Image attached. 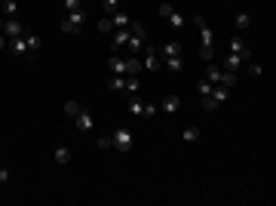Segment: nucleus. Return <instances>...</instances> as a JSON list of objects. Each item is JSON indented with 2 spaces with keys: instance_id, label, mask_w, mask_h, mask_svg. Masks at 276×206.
<instances>
[{
  "instance_id": "nucleus-1",
  "label": "nucleus",
  "mask_w": 276,
  "mask_h": 206,
  "mask_svg": "<svg viewBox=\"0 0 276 206\" xmlns=\"http://www.w3.org/2000/svg\"><path fill=\"white\" fill-rule=\"evenodd\" d=\"M193 25H197V31H200V59L203 62H212V56H215V34L209 28V22H206L203 16H197Z\"/></svg>"
},
{
  "instance_id": "nucleus-2",
  "label": "nucleus",
  "mask_w": 276,
  "mask_h": 206,
  "mask_svg": "<svg viewBox=\"0 0 276 206\" xmlns=\"http://www.w3.org/2000/svg\"><path fill=\"white\" fill-rule=\"evenodd\" d=\"M6 49L12 52V56H34V52L40 49V37L31 34V31H25V34H19V37H12Z\"/></svg>"
},
{
  "instance_id": "nucleus-3",
  "label": "nucleus",
  "mask_w": 276,
  "mask_h": 206,
  "mask_svg": "<svg viewBox=\"0 0 276 206\" xmlns=\"http://www.w3.org/2000/svg\"><path fill=\"white\" fill-rule=\"evenodd\" d=\"M83 25H86V12H83V9H74V12H65V16H62L59 28H62L65 34H80Z\"/></svg>"
},
{
  "instance_id": "nucleus-4",
  "label": "nucleus",
  "mask_w": 276,
  "mask_h": 206,
  "mask_svg": "<svg viewBox=\"0 0 276 206\" xmlns=\"http://www.w3.org/2000/svg\"><path fill=\"white\" fill-rule=\"evenodd\" d=\"M126 111H129L132 117H154V114L160 111V105L141 102V99H126Z\"/></svg>"
},
{
  "instance_id": "nucleus-5",
  "label": "nucleus",
  "mask_w": 276,
  "mask_h": 206,
  "mask_svg": "<svg viewBox=\"0 0 276 206\" xmlns=\"http://www.w3.org/2000/svg\"><path fill=\"white\" fill-rule=\"evenodd\" d=\"M107 86L117 89V92H129V95H135L141 83H138V77H120V74H114V77L107 80Z\"/></svg>"
},
{
  "instance_id": "nucleus-6",
  "label": "nucleus",
  "mask_w": 276,
  "mask_h": 206,
  "mask_svg": "<svg viewBox=\"0 0 276 206\" xmlns=\"http://www.w3.org/2000/svg\"><path fill=\"white\" fill-rule=\"evenodd\" d=\"M227 99H230V89H227V86H221V83H215L212 92H209V99H203V108H206V111H215V108H218V105H224Z\"/></svg>"
},
{
  "instance_id": "nucleus-7",
  "label": "nucleus",
  "mask_w": 276,
  "mask_h": 206,
  "mask_svg": "<svg viewBox=\"0 0 276 206\" xmlns=\"http://www.w3.org/2000/svg\"><path fill=\"white\" fill-rule=\"evenodd\" d=\"M141 68L147 74H154V71H160L163 68V59H160V49H154L150 43H144V56H141Z\"/></svg>"
},
{
  "instance_id": "nucleus-8",
  "label": "nucleus",
  "mask_w": 276,
  "mask_h": 206,
  "mask_svg": "<svg viewBox=\"0 0 276 206\" xmlns=\"http://www.w3.org/2000/svg\"><path fill=\"white\" fill-rule=\"evenodd\" d=\"M160 16H163L166 22H169L172 28H184V25H187V19H184V16H181V12H178V9H172L169 3H160Z\"/></svg>"
},
{
  "instance_id": "nucleus-9",
  "label": "nucleus",
  "mask_w": 276,
  "mask_h": 206,
  "mask_svg": "<svg viewBox=\"0 0 276 206\" xmlns=\"http://www.w3.org/2000/svg\"><path fill=\"white\" fill-rule=\"evenodd\" d=\"M110 139H114V148H117V151H129L132 142H135V135H132L129 126H123V129H117L114 135H110Z\"/></svg>"
},
{
  "instance_id": "nucleus-10",
  "label": "nucleus",
  "mask_w": 276,
  "mask_h": 206,
  "mask_svg": "<svg viewBox=\"0 0 276 206\" xmlns=\"http://www.w3.org/2000/svg\"><path fill=\"white\" fill-rule=\"evenodd\" d=\"M74 126H77L80 132H89V129L95 126V120H92V114L86 111V108H80V114H74Z\"/></svg>"
},
{
  "instance_id": "nucleus-11",
  "label": "nucleus",
  "mask_w": 276,
  "mask_h": 206,
  "mask_svg": "<svg viewBox=\"0 0 276 206\" xmlns=\"http://www.w3.org/2000/svg\"><path fill=\"white\" fill-rule=\"evenodd\" d=\"M3 34H6V37L12 40V37H19V34H25V25H22V22H19L16 16H9V19L3 22Z\"/></svg>"
},
{
  "instance_id": "nucleus-12",
  "label": "nucleus",
  "mask_w": 276,
  "mask_h": 206,
  "mask_svg": "<svg viewBox=\"0 0 276 206\" xmlns=\"http://www.w3.org/2000/svg\"><path fill=\"white\" fill-rule=\"evenodd\" d=\"M230 52H233V56H240L242 62H248V56H252V52L245 49V43H242V37H240V34H233V37H230Z\"/></svg>"
},
{
  "instance_id": "nucleus-13",
  "label": "nucleus",
  "mask_w": 276,
  "mask_h": 206,
  "mask_svg": "<svg viewBox=\"0 0 276 206\" xmlns=\"http://www.w3.org/2000/svg\"><path fill=\"white\" fill-rule=\"evenodd\" d=\"M126 43H129V25H126V28H117L114 40H110V49L120 52V49H126Z\"/></svg>"
},
{
  "instance_id": "nucleus-14",
  "label": "nucleus",
  "mask_w": 276,
  "mask_h": 206,
  "mask_svg": "<svg viewBox=\"0 0 276 206\" xmlns=\"http://www.w3.org/2000/svg\"><path fill=\"white\" fill-rule=\"evenodd\" d=\"M181 40H169L166 46H160V59H175V56H181Z\"/></svg>"
},
{
  "instance_id": "nucleus-15",
  "label": "nucleus",
  "mask_w": 276,
  "mask_h": 206,
  "mask_svg": "<svg viewBox=\"0 0 276 206\" xmlns=\"http://www.w3.org/2000/svg\"><path fill=\"white\" fill-rule=\"evenodd\" d=\"M221 68H224V71H233V74H237L240 68H242V59H240V56H233V52H227V56H224V65H221Z\"/></svg>"
},
{
  "instance_id": "nucleus-16",
  "label": "nucleus",
  "mask_w": 276,
  "mask_h": 206,
  "mask_svg": "<svg viewBox=\"0 0 276 206\" xmlns=\"http://www.w3.org/2000/svg\"><path fill=\"white\" fill-rule=\"evenodd\" d=\"M178 105H181V99H178V95H166V99L160 102V111L172 114V111H178Z\"/></svg>"
},
{
  "instance_id": "nucleus-17",
  "label": "nucleus",
  "mask_w": 276,
  "mask_h": 206,
  "mask_svg": "<svg viewBox=\"0 0 276 206\" xmlns=\"http://www.w3.org/2000/svg\"><path fill=\"white\" fill-rule=\"evenodd\" d=\"M221 74H224V68L215 65V62H209V68H206V80H209V83H218Z\"/></svg>"
},
{
  "instance_id": "nucleus-18",
  "label": "nucleus",
  "mask_w": 276,
  "mask_h": 206,
  "mask_svg": "<svg viewBox=\"0 0 276 206\" xmlns=\"http://www.w3.org/2000/svg\"><path fill=\"white\" fill-rule=\"evenodd\" d=\"M110 22H114V28H126V25H129L132 19H129L123 9H114V12H110Z\"/></svg>"
},
{
  "instance_id": "nucleus-19",
  "label": "nucleus",
  "mask_w": 276,
  "mask_h": 206,
  "mask_svg": "<svg viewBox=\"0 0 276 206\" xmlns=\"http://www.w3.org/2000/svg\"><path fill=\"white\" fill-rule=\"evenodd\" d=\"M55 163H59V166H68V163H71V148H55Z\"/></svg>"
},
{
  "instance_id": "nucleus-20",
  "label": "nucleus",
  "mask_w": 276,
  "mask_h": 206,
  "mask_svg": "<svg viewBox=\"0 0 276 206\" xmlns=\"http://www.w3.org/2000/svg\"><path fill=\"white\" fill-rule=\"evenodd\" d=\"M163 65L169 68V71H175V74H178V71L184 68V59H181V56H175V59H163Z\"/></svg>"
},
{
  "instance_id": "nucleus-21",
  "label": "nucleus",
  "mask_w": 276,
  "mask_h": 206,
  "mask_svg": "<svg viewBox=\"0 0 276 206\" xmlns=\"http://www.w3.org/2000/svg\"><path fill=\"white\" fill-rule=\"evenodd\" d=\"M233 25H237V31H245L248 25H252V16H248V12H237V22Z\"/></svg>"
},
{
  "instance_id": "nucleus-22",
  "label": "nucleus",
  "mask_w": 276,
  "mask_h": 206,
  "mask_svg": "<svg viewBox=\"0 0 276 206\" xmlns=\"http://www.w3.org/2000/svg\"><path fill=\"white\" fill-rule=\"evenodd\" d=\"M16 9H19V0H3V19L16 16Z\"/></svg>"
},
{
  "instance_id": "nucleus-23",
  "label": "nucleus",
  "mask_w": 276,
  "mask_h": 206,
  "mask_svg": "<svg viewBox=\"0 0 276 206\" xmlns=\"http://www.w3.org/2000/svg\"><path fill=\"white\" fill-rule=\"evenodd\" d=\"M212 86H215V83H209V80H206V77H203V80H200V83H197V92L203 95V99H209V92H212Z\"/></svg>"
},
{
  "instance_id": "nucleus-24",
  "label": "nucleus",
  "mask_w": 276,
  "mask_h": 206,
  "mask_svg": "<svg viewBox=\"0 0 276 206\" xmlns=\"http://www.w3.org/2000/svg\"><path fill=\"white\" fill-rule=\"evenodd\" d=\"M197 139H200V129L197 126H187L184 129V142H197Z\"/></svg>"
},
{
  "instance_id": "nucleus-25",
  "label": "nucleus",
  "mask_w": 276,
  "mask_h": 206,
  "mask_svg": "<svg viewBox=\"0 0 276 206\" xmlns=\"http://www.w3.org/2000/svg\"><path fill=\"white\" fill-rule=\"evenodd\" d=\"M99 31H114V22H110V16H104V19H99Z\"/></svg>"
},
{
  "instance_id": "nucleus-26",
  "label": "nucleus",
  "mask_w": 276,
  "mask_h": 206,
  "mask_svg": "<svg viewBox=\"0 0 276 206\" xmlns=\"http://www.w3.org/2000/svg\"><path fill=\"white\" fill-rule=\"evenodd\" d=\"M74 9H83V0H65V12H74Z\"/></svg>"
},
{
  "instance_id": "nucleus-27",
  "label": "nucleus",
  "mask_w": 276,
  "mask_h": 206,
  "mask_svg": "<svg viewBox=\"0 0 276 206\" xmlns=\"http://www.w3.org/2000/svg\"><path fill=\"white\" fill-rule=\"evenodd\" d=\"M65 114H71V117H74V114H80V105H77L74 99H71V102H65Z\"/></svg>"
},
{
  "instance_id": "nucleus-28",
  "label": "nucleus",
  "mask_w": 276,
  "mask_h": 206,
  "mask_svg": "<svg viewBox=\"0 0 276 206\" xmlns=\"http://www.w3.org/2000/svg\"><path fill=\"white\" fill-rule=\"evenodd\" d=\"M99 148H102V151H107V148H114V139H110V135H102V139H99Z\"/></svg>"
},
{
  "instance_id": "nucleus-29",
  "label": "nucleus",
  "mask_w": 276,
  "mask_h": 206,
  "mask_svg": "<svg viewBox=\"0 0 276 206\" xmlns=\"http://www.w3.org/2000/svg\"><path fill=\"white\" fill-rule=\"evenodd\" d=\"M120 3H123V0H102V6H104L107 12H114V9H117Z\"/></svg>"
},
{
  "instance_id": "nucleus-30",
  "label": "nucleus",
  "mask_w": 276,
  "mask_h": 206,
  "mask_svg": "<svg viewBox=\"0 0 276 206\" xmlns=\"http://www.w3.org/2000/svg\"><path fill=\"white\" fill-rule=\"evenodd\" d=\"M248 77H261V65H258V62L248 65Z\"/></svg>"
},
{
  "instance_id": "nucleus-31",
  "label": "nucleus",
  "mask_w": 276,
  "mask_h": 206,
  "mask_svg": "<svg viewBox=\"0 0 276 206\" xmlns=\"http://www.w3.org/2000/svg\"><path fill=\"white\" fill-rule=\"evenodd\" d=\"M6 178H9V172H6L3 166H0V185H6Z\"/></svg>"
},
{
  "instance_id": "nucleus-32",
  "label": "nucleus",
  "mask_w": 276,
  "mask_h": 206,
  "mask_svg": "<svg viewBox=\"0 0 276 206\" xmlns=\"http://www.w3.org/2000/svg\"><path fill=\"white\" fill-rule=\"evenodd\" d=\"M6 46H9V37H6V34H0V49H6Z\"/></svg>"
},
{
  "instance_id": "nucleus-33",
  "label": "nucleus",
  "mask_w": 276,
  "mask_h": 206,
  "mask_svg": "<svg viewBox=\"0 0 276 206\" xmlns=\"http://www.w3.org/2000/svg\"><path fill=\"white\" fill-rule=\"evenodd\" d=\"M3 22H6V19H3V12H0V34H3Z\"/></svg>"
}]
</instances>
